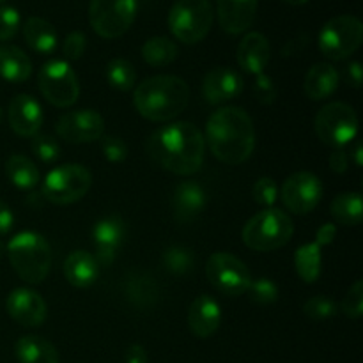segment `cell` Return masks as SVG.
Wrapping results in <instances>:
<instances>
[{"label":"cell","instance_id":"obj_4","mask_svg":"<svg viewBox=\"0 0 363 363\" xmlns=\"http://www.w3.org/2000/svg\"><path fill=\"white\" fill-rule=\"evenodd\" d=\"M6 250L9 262L21 280L39 284L48 277L52 268V248L41 234L23 230L9 241Z\"/></svg>","mask_w":363,"mask_h":363},{"label":"cell","instance_id":"obj_39","mask_svg":"<svg viewBox=\"0 0 363 363\" xmlns=\"http://www.w3.org/2000/svg\"><path fill=\"white\" fill-rule=\"evenodd\" d=\"M277 194H279V188L277 183L272 177H261V179L255 181L254 188H252V197L257 204L264 206V208H272L277 202Z\"/></svg>","mask_w":363,"mask_h":363},{"label":"cell","instance_id":"obj_52","mask_svg":"<svg viewBox=\"0 0 363 363\" xmlns=\"http://www.w3.org/2000/svg\"><path fill=\"white\" fill-rule=\"evenodd\" d=\"M4 252H6V247H4V243H2V241H0V257H2V255H4Z\"/></svg>","mask_w":363,"mask_h":363},{"label":"cell","instance_id":"obj_19","mask_svg":"<svg viewBox=\"0 0 363 363\" xmlns=\"http://www.w3.org/2000/svg\"><path fill=\"white\" fill-rule=\"evenodd\" d=\"M216 14L227 34H243L254 23L257 0H216Z\"/></svg>","mask_w":363,"mask_h":363},{"label":"cell","instance_id":"obj_11","mask_svg":"<svg viewBox=\"0 0 363 363\" xmlns=\"http://www.w3.org/2000/svg\"><path fill=\"white\" fill-rule=\"evenodd\" d=\"M38 85L46 101L59 108L74 105L80 96L78 77L66 60L46 62L38 74Z\"/></svg>","mask_w":363,"mask_h":363},{"label":"cell","instance_id":"obj_26","mask_svg":"<svg viewBox=\"0 0 363 363\" xmlns=\"http://www.w3.org/2000/svg\"><path fill=\"white\" fill-rule=\"evenodd\" d=\"M32 74V62L23 50L13 45H0V77L13 84L27 82Z\"/></svg>","mask_w":363,"mask_h":363},{"label":"cell","instance_id":"obj_20","mask_svg":"<svg viewBox=\"0 0 363 363\" xmlns=\"http://www.w3.org/2000/svg\"><path fill=\"white\" fill-rule=\"evenodd\" d=\"M123 289L130 305L138 311H151L160 301L158 282L144 269H131L124 279Z\"/></svg>","mask_w":363,"mask_h":363},{"label":"cell","instance_id":"obj_35","mask_svg":"<svg viewBox=\"0 0 363 363\" xmlns=\"http://www.w3.org/2000/svg\"><path fill=\"white\" fill-rule=\"evenodd\" d=\"M250 294V300L257 305H269L275 303L277 298H279V287L275 286V282L269 279H259L252 280L250 287L247 291Z\"/></svg>","mask_w":363,"mask_h":363},{"label":"cell","instance_id":"obj_41","mask_svg":"<svg viewBox=\"0 0 363 363\" xmlns=\"http://www.w3.org/2000/svg\"><path fill=\"white\" fill-rule=\"evenodd\" d=\"M101 151L108 162L121 163L128 158V145L117 137H101Z\"/></svg>","mask_w":363,"mask_h":363},{"label":"cell","instance_id":"obj_29","mask_svg":"<svg viewBox=\"0 0 363 363\" xmlns=\"http://www.w3.org/2000/svg\"><path fill=\"white\" fill-rule=\"evenodd\" d=\"M332 216L337 223L347 227L360 225L363 220V201L360 194L346 191V194L337 195L330 206Z\"/></svg>","mask_w":363,"mask_h":363},{"label":"cell","instance_id":"obj_45","mask_svg":"<svg viewBox=\"0 0 363 363\" xmlns=\"http://www.w3.org/2000/svg\"><path fill=\"white\" fill-rule=\"evenodd\" d=\"M124 362L126 363H149L147 351L140 344H131L124 353Z\"/></svg>","mask_w":363,"mask_h":363},{"label":"cell","instance_id":"obj_2","mask_svg":"<svg viewBox=\"0 0 363 363\" xmlns=\"http://www.w3.org/2000/svg\"><path fill=\"white\" fill-rule=\"evenodd\" d=\"M204 140L216 160L240 165L254 152V121L241 106H222L209 116Z\"/></svg>","mask_w":363,"mask_h":363},{"label":"cell","instance_id":"obj_38","mask_svg":"<svg viewBox=\"0 0 363 363\" xmlns=\"http://www.w3.org/2000/svg\"><path fill=\"white\" fill-rule=\"evenodd\" d=\"M340 311L351 319L362 318L363 314V282L358 280V282L353 284L347 294L344 296L342 303H340Z\"/></svg>","mask_w":363,"mask_h":363},{"label":"cell","instance_id":"obj_12","mask_svg":"<svg viewBox=\"0 0 363 363\" xmlns=\"http://www.w3.org/2000/svg\"><path fill=\"white\" fill-rule=\"evenodd\" d=\"M206 277L209 284L225 296H241L252 284L247 264L229 252H215L208 259Z\"/></svg>","mask_w":363,"mask_h":363},{"label":"cell","instance_id":"obj_42","mask_svg":"<svg viewBox=\"0 0 363 363\" xmlns=\"http://www.w3.org/2000/svg\"><path fill=\"white\" fill-rule=\"evenodd\" d=\"M85 46H87V39H85V34L80 30H74L64 39L62 52L64 57L67 60H78L85 52Z\"/></svg>","mask_w":363,"mask_h":363},{"label":"cell","instance_id":"obj_44","mask_svg":"<svg viewBox=\"0 0 363 363\" xmlns=\"http://www.w3.org/2000/svg\"><path fill=\"white\" fill-rule=\"evenodd\" d=\"M350 165V156L344 149H335V151L330 155V169L337 174H344Z\"/></svg>","mask_w":363,"mask_h":363},{"label":"cell","instance_id":"obj_51","mask_svg":"<svg viewBox=\"0 0 363 363\" xmlns=\"http://www.w3.org/2000/svg\"><path fill=\"white\" fill-rule=\"evenodd\" d=\"M284 2L291 4V6H303V4H307L308 0H284Z\"/></svg>","mask_w":363,"mask_h":363},{"label":"cell","instance_id":"obj_10","mask_svg":"<svg viewBox=\"0 0 363 363\" xmlns=\"http://www.w3.org/2000/svg\"><path fill=\"white\" fill-rule=\"evenodd\" d=\"M137 9V0H91L89 21L98 35L117 39L133 25Z\"/></svg>","mask_w":363,"mask_h":363},{"label":"cell","instance_id":"obj_24","mask_svg":"<svg viewBox=\"0 0 363 363\" xmlns=\"http://www.w3.org/2000/svg\"><path fill=\"white\" fill-rule=\"evenodd\" d=\"M339 71L328 62H318L305 74L303 91L314 101L330 98L339 89Z\"/></svg>","mask_w":363,"mask_h":363},{"label":"cell","instance_id":"obj_40","mask_svg":"<svg viewBox=\"0 0 363 363\" xmlns=\"http://www.w3.org/2000/svg\"><path fill=\"white\" fill-rule=\"evenodd\" d=\"M20 13L11 6H0V41H9L20 28Z\"/></svg>","mask_w":363,"mask_h":363},{"label":"cell","instance_id":"obj_7","mask_svg":"<svg viewBox=\"0 0 363 363\" xmlns=\"http://www.w3.org/2000/svg\"><path fill=\"white\" fill-rule=\"evenodd\" d=\"M92 176L84 165L66 163L46 174L41 186L43 197L57 206L78 202L91 190Z\"/></svg>","mask_w":363,"mask_h":363},{"label":"cell","instance_id":"obj_54","mask_svg":"<svg viewBox=\"0 0 363 363\" xmlns=\"http://www.w3.org/2000/svg\"><path fill=\"white\" fill-rule=\"evenodd\" d=\"M4 2H6V0H0V4H4Z\"/></svg>","mask_w":363,"mask_h":363},{"label":"cell","instance_id":"obj_5","mask_svg":"<svg viewBox=\"0 0 363 363\" xmlns=\"http://www.w3.org/2000/svg\"><path fill=\"white\" fill-rule=\"evenodd\" d=\"M294 223L287 213L268 208L252 216L243 227V243L255 252H273L289 243Z\"/></svg>","mask_w":363,"mask_h":363},{"label":"cell","instance_id":"obj_34","mask_svg":"<svg viewBox=\"0 0 363 363\" xmlns=\"http://www.w3.org/2000/svg\"><path fill=\"white\" fill-rule=\"evenodd\" d=\"M106 78H108L110 85L117 91H130L135 87V82H137V71H135L133 64L128 59H112L106 66Z\"/></svg>","mask_w":363,"mask_h":363},{"label":"cell","instance_id":"obj_3","mask_svg":"<svg viewBox=\"0 0 363 363\" xmlns=\"http://www.w3.org/2000/svg\"><path fill=\"white\" fill-rule=\"evenodd\" d=\"M190 101V87L186 82L172 74H158L138 84L133 103L142 117L152 123L176 119L184 112Z\"/></svg>","mask_w":363,"mask_h":363},{"label":"cell","instance_id":"obj_15","mask_svg":"<svg viewBox=\"0 0 363 363\" xmlns=\"http://www.w3.org/2000/svg\"><path fill=\"white\" fill-rule=\"evenodd\" d=\"M6 311L13 321L25 326V328H38V326H41L46 321V314H48L41 294H38L32 289H25V287L14 289L7 296Z\"/></svg>","mask_w":363,"mask_h":363},{"label":"cell","instance_id":"obj_21","mask_svg":"<svg viewBox=\"0 0 363 363\" xmlns=\"http://www.w3.org/2000/svg\"><path fill=\"white\" fill-rule=\"evenodd\" d=\"M238 64L245 73L261 74L272 59V46L266 35L261 32H250L238 45Z\"/></svg>","mask_w":363,"mask_h":363},{"label":"cell","instance_id":"obj_14","mask_svg":"<svg viewBox=\"0 0 363 363\" xmlns=\"http://www.w3.org/2000/svg\"><path fill=\"white\" fill-rule=\"evenodd\" d=\"M57 135L69 144H89L105 133V121L94 110H74L57 121Z\"/></svg>","mask_w":363,"mask_h":363},{"label":"cell","instance_id":"obj_18","mask_svg":"<svg viewBox=\"0 0 363 363\" xmlns=\"http://www.w3.org/2000/svg\"><path fill=\"white\" fill-rule=\"evenodd\" d=\"M7 119L13 131L20 137H34L43 124L41 105L28 94H18L11 99Z\"/></svg>","mask_w":363,"mask_h":363},{"label":"cell","instance_id":"obj_23","mask_svg":"<svg viewBox=\"0 0 363 363\" xmlns=\"http://www.w3.org/2000/svg\"><path fill=\"white\" fill-rule=\"evenodd\" d=\"M206 206V194L195 181H183L172 195V213L176 222L190 223L197 218Z\"/></svg>","mask_w":363,"mask_h":363},{"label":"cell","instance_id":"obj_49","mask_svg":"<svg viewBox=\"0 0 363 363\" xmlns=\"http://www.w3.org/2000/svg\"><path fill=\"white\" fill-rule=\"evenodd\" d=\"M308 45V35H298V38L291 39L286 46H284V55L286 57H293L296 53H300L305 46Z\"/></svg>","mask_w":363,"mask_h":363},{"label":"cell","instance_id":"obj_9","mask_svg":"<svg viewBox=\"0 0 363 363\" xmlns=\"http://www.w3.org/2000/svg\"><path fill=\"white\" fill-rule=\"evenodd\" d=\"M314 126L323 144L342 149L357 137L358 117L353 106L346 105V103H328L318 112Z\"/></svg>","mask_w":363,"mask_h":363},{"label":"cell","instance_id":"obj_13","mask_svg":"<svg viewBox=\"0 0 363 363\" xmlns=\"http://www.w3.org/2000/svg\"><path fill=\"white\" fill-rule=\"evenodd\" d=\"M282 202L294 215H307L314 211L323 197V183L315 174L296 172L282 184Z\"/></svg>","mask_w":363,"mask_h":363},{"label":"cell","instance_id":"obj_25","mask_svg":"<svg viewBox=\"0 0 363 363\" xmlns=\"http://www.w3.org/2000/svg\"><path fill=\"white\" fill-rule=\"evenodd\" d=\"M64 275L73 287H89L98 277V261L85 250H74L64 262Z\"/></svg>","mask_w":363,"mask_h":363},{"label":"cell","instance_id":"obj_47","mask_svg":"<svg viewBox=\"0 0 363 363\" xmlns=\"http://www.w3.org/2000/svg\"><path fill=\"white\" fill-rule=\"evenodd\" d=\"M13 223H14V216L11 213L9 206L6 204L4 201H0V236L9 233L13 229Z\"/></svg>","mask_w":363,"mask_h":363},{"label":"cell","instance_id":"obj_16","mask_svg":"<svg viewBox=\"0 0 363 363\" xmlns=\"http://www.w3.org/2000/svg\"><path fill=\"white\" fill-rule=\"evenodd\" d=\"M243 91V78L233 67H213L202 82V96L209 105H220L234 99Z\"/></svg>","mask_w":363,"mask_h":363},{"label":"cell","instance_id":"obj_33","mask_svg":"<svg viewBox=\"0 0 363 363\" xmlns=\"http://www.w3.org/2000/svg\"><path fill=\"white\" fill-rule=\"evenodd\" d=\"M165 269L172 275H186L195 266V254L183 245H172L162 255Z\"/></svg>","mask_w":363,"mask_h":363},{"label":"cell","instance_id":"obj_43","mask_svg":"<svg viewBox=\"0 0 363 363\" xmlns=\"http://www.w3.org/2000/svg\"><path fill=\"white\" fill-rule=\"evenodd\" d=\"M254 94H255V98H257V101L262 103V105H272V103L275 101L277 87L268 74L261 73L255 77Z\"/></svg>","mask_w":363,"mask_h":363},{"label":"cell","instance_id":"obj_1","mask_svg":"<svg viewBox=\"0 0 363 363\" xmlns=\"http://www.w3.org/2000/svg\"><path fill=\"white\" fill-rule=\"evenodd\" d=\"M147 152L162 169L177 176H191L204 163V135L191 123H172L149 137Z\"/></svg>","mask_w":363,"mask_h":363},{"label":"cell","instance_id":"obj_37","mask_svg":"<svg viewBox=\"0 0 363 363\" xmlns=\"http://www.w3.org/2000/svg\"><path fill=\"white\" fill-rule=\"evenodd\" d=\"M30 147L32 152L45 163L55 162L60 156L59 144H57V140H53L52 137H48V135H34V137H32Z\"/></svg>","mask_w":363,"mask_h":363},{"label":"cell","instance_id":"obj_48","mask_svg":"<svg viewBox=\"0 0 363 363\" xmlns=\"http://www.w3.org/2000/svg\"><path fill=\"white\" fill-rule=\"evenodd\" d=\"M362 77H363L362 64L358 62V60L350 62V66L346 67V78H347V82H350V85H353L354 89H360Z\"/></svg>","mask_w":363,"mask_h":363},{"label":"cell","instance_id":"obj_6","mask_svg":"<svg viewBox=\"0 0 363 363\" xmlns=\"http://www.w3.org/2000/svg\"><path fill=\"white\" fill-rule=\"evenodd\" d=\"M213 18L209 0H177L169 13V28L181 43L195 45L209 34Z\"/></svg>","mask_w":363,"mask_h":363},{"label":"cell","instance_id":"obj_50","mask_svg":"<svg viewBox=\"0 0 363 363\" xmlns=\"http://www.w3.org/2000/svg\"><path fill=\"white\" fill-rule=\"evenodd\" d=\"M363 151H362V144H354V149H353V158H354V163H357V167H360L363 163V158H362Z\"/></svg>","mask_w":363,"mask_h":363},{"label":"cell","instance_id":"obj_27","mask_svg":"<svg viewBox=\"0 0 363 363\" xmlns=\"http://www.w3.org/2000/svg\"><path fill=\"white\" fill-rule=\"evenodd\" d=\"M23 38L34 52L48 55L57 48V32L45 18L32 16L23 23Z\"/></svg>","mask_w":363,"mask_h":363},{"label":"cell","instance_id":"obj_36","mask_svg":"<svg viewBox=\"0 0 363 363\" xmlns=\"http://www.w3.org/2000/svg\"><path fill=\"white\" fill-rule=\"evenodd\" d=\"M303 311L305 314H307L311 319H314V321H325V319L335 315L337 311H339V307H337L335 301L330 300V298L314 296L308 301H305Z\"/></svg>","mask_w":363,"mask_h":363},{"label":"cell","instance_id":"obj_32","mask_svg":"<svg viewBox=\"0 0 363 363\" xmlns=\"http://www.w3.org/2000/svg\"><path fill=\"white\" fill-rule=\"evenodd\" d=\"M142 57L149 66L163 67L169 66L176 60L177 57V46L176 43L170 41L169 38L163 35H155V38L147 39L142 46Z\"/></svg>","mask_w":363,"mask_h":363},{"label":"cell","instance_id":"obj_53","mask_svg":"<svg viewBox=\"0 0 363 363\" xmlns=\"http://www.w3.org/2000/svg\"><path fill=\"white\" fill-rule=\"evenodd\" d=\"M2 116H4V113H2V108H0V123H2Z\"/></svg>","mask_w":363,"mask_h":363},{"label":"cell","instance_id":"obj_46","mask_svg":"<svg viewBox=\"0 0 363 363\" xmlns=\"http://www.w3.org/2000/svg\"><path fill=\"white\" fill-rule=\"evenodd\" d=\"M337 236V227L333 225V223H325V225H321L318 229V234H315V243L319 245V247H326V245L332 243L333 240H335Z\"/></svg>","mask_w":363,"mask_h":363},{"label":"cell","instance_id":"obj_28","mask_svg":"<svg viewBox=\"0 0 363 363\" xmlns=\"http://www.w3.org/2000/svg\"><path fill=\"white\" fill-rule=\"evenodd\" d=\"M16 358L20 363H59L57 347L43 337L27 335L16 342Z\"/></svg>","mask_w":363,"mask_h":363},{"label":"cell","instance_id":"obj_22","mask_svg":"<svg viewBox=\"0 0 363 363\" xmlns=\"http://www.w3.org/2000/svg\"><path fill=\"white\" fill-rule=\"evenodd\" d=\"M220 323H222V311L216 300L208 294L195 298L188 311V326L191 333L199 339H208L220 328Z\"/></svg>","mask_w":363,"mask_h":363},{"label":"cell","instance_id":"obj_30","mask_svg":"<svg viewBox=\"0 0 363 363\" xmlns=\"http://www.w3.org/2000/svg\"><path fill=\"white\" fill-rule=\"evenodd\" d=\"M6 174L11 183L20 190H32L39 183V170L27 156L13 155L6 162Z\"/></svg>","mask_w":363,"mask_h":363},{"label":"cell","instance_id":"obj_17","mask_svg":"<svg viewBox=\"0 0 363 363\" xmlns=\"http://www.w3.org/2000/svg\"><path fill=\"white\" fill-rule=\"evenodd\" d=\"M126 229H124L123 220L117 216L99 220L92 229V240L96 245V261L101 266H110L123 245Z\"/></svg>","mask_w":363,"mask_h":363},{"label":"cell","instance_id":"obj_8","mask_svg":"<svg viewBox=\"0 0 363 363\" xmlns=\"http://www.w3.org/2000/svg\"><path fill=\"white\" fill-rule=\"evenodd\" d=\"M362 39V21L351 14H340L323 25L319 32V50L326 59L342 60L360 48Z\"/></svg>","mask_w":363,"mask_h":363},{"label":"cell","instance_id":"obj_31","mask_svg":"<svg viewBox=\"0 0 363 363\" xmlns=\"http://www.w3.org/2000/svg\"><path fill=\"white\" fill-rule=\"evenodd\" d=\"M321 247L318 243L301 245L294 255V266L300 279L307 284H314L321 275Z\"/></svg>","mask_w":363,"mask_h":363}]
</instances>
